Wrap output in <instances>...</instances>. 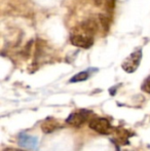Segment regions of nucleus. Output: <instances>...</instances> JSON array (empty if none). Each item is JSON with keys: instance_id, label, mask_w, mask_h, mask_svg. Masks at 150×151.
Masks as SVG:
<instances>
[{"instance_id": "nucleus-1", "label": "nucleus", "mask_w": 150, "mask_h": 151, "mask_svg": "<svg viewBox=\"0 0 150 151\" xmlns=\"http://www.w3.org/2000/svg\"><path fill=\"white\" fill-rule=\"evenodd\" d=\"M70 41L73 45L80 48H90L94 44V36L84 33L79 29L75 28L74 32L70 35Z\"/></svg>"}, {"instance_id": "nucleus-2", "label": "nucleus", "mask_w": 150, "mask_h": 151, "mask_svg": "<svg viewBox=\"0 0 150 151\" xmlns=\"http://www.w3.org/2000/svg\"><path fill=\"white\" fill-rule=\"evenodd\" d=\"M88 127L93 131L97 132V133L101 134V135H110L114 132V129L111 125L110 121L107 118L103 117H95L93 119H90Z\"/></svg>"}, {"instance_id": "nucleus-3", "label": "nucleus", "mask_w": 150, "mask_h": 151, "mask_svg": "<svg viewBox=\"0 0 150 151\" xmlns=\"http://www.w3.org/2000/svg\"><path fill=\"white\" fill-rule=\"evenodd\" d=\"M141 58H142V50H137L133 54H131L126 60L123 61L121 67L128 73H133L138 69L139 65L141 63Z\"/></svg>"}, {"instance_id": "nucleus-4", "label": "nucleus", "mask_w": 150, "mask_h": 151, "mask_svg": "<svg viewBox=\"0 0 150 151\" xmlns=\"http://www.w3.org/2000/svg\"><path fill=\"white\" fill-rule=\"evenodd\" d=\"M90 111L88 110H77L75 112H72L70 115L68 116V118L66 119V122L69 123L72 127H79L81 124H83L86 120L90 117Z\"/></svg>"}, {"instance_id": "nucleus-5", "label": "nucleus", "mask_w": 150, "mask_h": 151, "mask_svg": "<svg viewBox=\"0 0 150 151\" xmlns=\"http://www.w3.org/2000/svg\"><path fill=\"white\" fill-rule=\"evenodd\" d=\"M19 144L22 147L27 148L30 150H36L38 145V139L36 137L26 135V134H21L19 136Z\"/></svg>"}, {"instance_id": "nucleus-6", "label": "nucleus", "mask_w": 150, "mask_h": 151, "mask_svg": "<svg viewBox=\"0 0 150 151\" xmlns=\"http://www.w3.org/2000/svg\"><path fill=\"white\" fill-rule=\"evenodd\" d=\"M59 127H61V124L57 119H54V118H47L42 122L41 124V129L44 132L45 134L48 133H52L56 129H58Z\"/></svg>"}, {"instance_id": "nucleus-7", "label": "nucleus", "mask_w": 150, "mask_h": 151, "mask_svg": "<svg viewBox=\"0 0 150 151\" xmlns=\"http://www.w3.org/2000/svg\"><path fill=\"white\" fill-rule=\"evenodd\" d=\"M90 77V73L88 71H81L77 73L76 75L73 76L69 81L70 82H80V81H85L88 78Z\"/></svg>"}, {"instance_id": "nucleus-8", "label": "nucleus", "mask_w": 150, "mask_h": 151, "mask_svg": "<svg viewBox=\"0 0 150 151\" xmlns=\"http://www.w3.org/2000/svg\"><path fill=\"white\" fill-rule=\"evenodd\" d=\"M141 88H142V91H145V93H150V76H149V77H147L146 79L144 80V82L142 83Z\"/></svg>"}, {"instance_id": "nucleus-9", "label": "nucleus", "mask_w": 150, "mask_h": 151, "mask_svg": "<svg viewBox=\"0 0 150 151\" xmlns=\"http://www.w3.org/2000/svg\"><path fill=\"white\" fill-rule=\"evenodd\" d=\"M94 2L97 6H102L106 2V0H94Z\"/></svg>"}, {"instance_id": "nucleus-10", "label": "nucleus", "mask_w": 150, "mask_h": 151, "mask_svg": "<svg viewBox=\"0 0 150 151\" xmlns=\"http://www.w3.org/2000/svg\"><path fill=\"white\" fill-rule=\"evenodd\" d=\"M3 151H25V150L18 149V148H5Z\"/></svg>"}]
</instances>
